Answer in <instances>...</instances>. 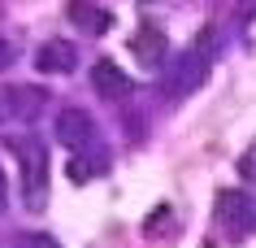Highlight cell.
I'll return each instance as SVG.
<instances>
[{
  "label": "cell",
  "instance_id": "8",
  "mask_svg": "<svg viewBox=\"0 0 256 248\" xmlns=\"http://www.w3.org/2000/svg\"><path fill=\"white\" fill-rule=\"evenodd\" d=\"M92 87H96V96H104V100H126V96H130L126 70H122L118 61H108V57L92 66Z\"/></svg>",
  "mask_w": 256,
  "mask_h": 248
},
{
  "label": "cell",
  "instance_id": "5",
  "mask_svg": "<svg viewBox=\"0 0 256 248\" xmlns=\"http://www.w3.org/2000/svg\"><path fill=\"white\" fill-rule=\"evenodd\" d=\"M44 92L40 87H0V126L9 122H30L44 109Z\"/></svg>",
  "mask_w": 256,
  "mask_h": 248
},
{
  "label": "cell",
  "instance_id": "3",
  "mask_svg": "<svg viewBox=\"0 0 256 248\" xmlns=\"http://www.w3.org/2000/svg\"><path fill=\"white\" fill-rule=\"evenodd\" d=\"M208 70H213V61H208V57H200L196 48H187L178 61H170V66H165V100H182V96H191L196 87H204Z\"/></svg>",
  "mask_w": 256,
  "mask_h": 248
},
{
  "label": "cell",
  "instance_id": "10",
  "mask_svg": "<svg viewBox=\"0 0 256 248\" xmlns=\"http://www.w3.org/2000/svg\"><path fill=\"white\" fill-rule=\"evenodd\" d=\"M191 48H196L200 57H208V61H217V48H222V31H217V22H204V27L196 31Z\"/></svg>",
  "mask_w": 256,
  "mask_h": 248
},
{
  "label": "cell",
  "instance_id": "2",
  "mask_svg": "<svg viewBox=\"0 0 256 248\" xmlns=\"http://www.w3.org/2000/svg\"><path fill=\"white\" fill-rule=\"evenodd\" d=\"M18 165H22V196H26V209L40 213V209L48 205V148H44L40 139H22Z\"/></svg>",
  "mask_w": 256,
  "mask_h": 248
},
{
  "label": "cell",
  "instance_id": "13",
  "mask_svg": "<svg viewBox=\"0 0 256 248\" xmlns=\"http://www.w3.org/2000/svg\"><path fill=\"white\" fill-rule=\"evenodd\" d=\"M239 174H243L248 183H256V144H252V148H248V152L239 157Z\"/></svg>",
  "mask_w": 256,
  "mask_h": 248
},
{
  "label": "cell",
  "instance_id": "1",
  "mask_svg": "<svg viewBox=\"0 0 256 248\" xmlns=\"http://www.w3.org/2000/svg\"><path fill=\"white\" fill-rule=\"evenodd\" d=\"M213 222H217V231L226 235L230 244L252 239V235H256V196L243 192V187H226V192H217Z\"/></svg>",
  "mask_w": 256,
  "mask_h": 248
},
{
  "label": "cell",
  "instance_id": "14",
  "mask_svg": "<svg viewBox=\"0 0 256 248\" xmlns=\"http://www.w3.org/2000/svg\"><path fill=\"white\" fill-rule=\"evenodd\" d=\"M252 18H256V0H234V22H239V27H248Z\"/></svg>",
  "mask_w": 256,
  "mask_h": 248
},
{
  "label": "cell",
  "instance_id": "16",
  "mask_svg": "<svg viewBox=\"0 0 256 248\" xmlns=\"http://www.w3.org/2000/svg\"><path fill=\"white\" fill-rule=\"evenodd\" d=\"M9 205V179H4V165H0V209Z\"/></svg>",
  "mask_w": 256,
  "mask_h": 248
},
{
  "label": "cell",
  "instance_id": "4",
  "mask_svg": "<svg viewBox=\"0 0 256 248\" xmlns=\"http://www.w3.org/2000/svg\"><path fill=\"white\" fill-rule=\"evenodd\" d=\"M56 144L61 148H87V144H96V118L87 109H78V105H70V109H61L56 113Z\"/></svg>",
  "mask_w": 256,
  "mask_h": 248
},
{
  "label": "cell",
  "instance_id": "12",
  "mask_svg": "<svg viewBox=\"0 0 256 248\" xmlns=\"http://www.w3.org/2000/svg\"><path fill=\"white\" fill-rule=\"evenodd\" d=\"M100 170H104V161H82V157H74V161H70V179L87 183V179H96Z\"/></svg>",
  "mask_w": 256,
  "mask_h": 248
},
{
  "label": "cell",
  "instance_id": "9",
  "mask_svg": "<svg viewBox=\"0 0 256 248\" xmlns=\"http://www.w3.org/2000/svg\"><path fill=\"white\" fill-rule=\"evenodd\" d=\"M70 22H74V27H82L87 35H104L118 18L108 14V9H100L96 0H70Z\"/></svg>",
  "mask_w": 256,
  "mask_h": 248
},
{
  "label": "cell",
  "instance_id": "15",
  "mask_svg": "<svg viewBox=\"0 0 256 248\" xmlns=\"http://www.w3.org/2000/svg\"><path fill=\"white\" fill-rule=\"evenodd\" d=\"M18 61V40H0V70H9Z\"/></svg>",
  "mask_w": 256,
  "mask_h": 248
},
{
  "label": "cell",
  "instance_id": "7",
  "mask_svg": "<svg viewBox=\"0 0 256 248\" xmlns=\"http://www.w3.org/2000/svg\"><path fill=\"white\" fill-rule=\"evenodd\" d=\"M165 53H170V40H165V31H156L152 22H144V27L130 35V57H135L144 70L165 66Z\"/></svg>",
  "mask_w": 256,
  "mask_h": 248
},
{
  "label": "cell",
  "instance_id": "6",
  "mask_svg": "<svg viewBox=\"0 0 256 248\" xmlns=\"http://www.w3.org/2000/svg\"><path fill=\"white\" fill-rule=\"evenodd\" d=\"M35 70L40 74H74L78 70V48L70 40H44L40 44V53H35Z\"/></svg>",
  "mask_w": 256,
  "mask_h": 248
},
{
  "label": "cell",
  "instance_id": "11",
  "mask_svg": "<svg viewBox=\"0 0 256 248\" xmlns=\"http://www.w3.org/2000/svg\"><path fill=\"white\" fill-rule=\"evenodd\" d=\"M18 248H61V239L52 231H22L18 235Z\"/></svg>",
  "mask_w": 256,
  "mask_h": 248
}]
</instances>
